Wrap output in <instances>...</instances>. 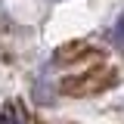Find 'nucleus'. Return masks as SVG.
Listing matches in <instances>:
<instances>
[{
	"instance_id": "obj_1",
	"label": "nucleus",
	"mask_w": 124,
	"mask_h": 124,
	"mask_svg": "<svg viewBox=\"0 0 124 124\" xmlns=\"http://www.w3.org/2000/svg\"><path fill=\"white\" fill-rule=\"evenodd\" d=\"M0 124H22V115H19L13 106H6V108H3V115H0Z\"/></svg>"
},
{
	"instance_id": "obj_2",
	"label": "nucleus",
	"mask_w": 124,
	"mask_h": 124,
	"mask_svg": "<svg viewBox=\"0 0 124 124\" xmlns=\"http://www.w3.org/2000/svg\"><path fill=\"white\" fill-rule=\"evenodd\" d=\"M112 40H115L118 46H124V16H121V22L115 25V31H112Z\"/></svg>"
}]
</instances>
